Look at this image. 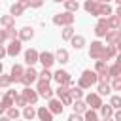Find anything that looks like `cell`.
<instances>
[{
	"label": "cell",
	"mask_w": 121,
	"mask_h": 121,
	"mask_svg": "<svg viewBox=\"0 0 121 121\" xmlns=\"http://www.w3.org/2000/svg\"><path fill=\"white\" fill-rule=\"evenodd\" d=\"M95 72H96V74H108L106 60H96V64H95Z\"/></svg>",
	"instance_id": "30"
},
{
	"label": "cell",
	"mask_w": 121,
	"mask_h": 121,
	"mask_svg": "<svg viewBox=\"0 0 121 121\" xmlns=\"http://www.w3.org/2000/svg\"><path fill=\"white\" fill-rule=\"evenodd\" d=\"M104 36H106V42H108V43H112V45H119V40H121V32H119V28H117V30H108Z\"/></svg>",
	"instance_id": "16"
},
{
	"label": "cell",
	"mask_w": 121,
	"mask_h": 121,
	"mask_svg": "<svg viewBox=\"0 0 121 121\" xmlns=\"http://www.w3.org/2000/svg\"><path fill=\"white\" fill-rule=\"evenodd\" d=\"M23 117H25L26 121H32V119L36 117V110H34L30 104H26V106L23 108Z\"/></svg>",
	"instance_id": "26"
},
{
	"label": "cell",
	"mask_w": 121,
	"mask_h": 121,
	"mask_svg": "<svg viewBox=\"0 0 121 121\" xmlns=\"http://www.w3.org/2000/svg\"><path fill=\"white\" fill-rule=\"evenodd\" d=\"M113 121H121V112H113Z\"/></svg>",
	"instance_id": "46"
},
{
	"label": "cell",
	"mask_w": 121,
	"mask_h": 121,
	"mask_svg": "<svg viewBox=\"0 0 121 121\" xmlns=\"http://www.w3.org/2000/svg\"><path fill=\"white\" fill-rule=\"evenodd\" d=\"M36 115H38L40 121H53V113H51L45 106H40V108L36 110Z\"/></svg>",
	"instance_id": "18"
},
{
	"label": "cell",
	"mask_w": 121,
	"mask_h": 121,
	"mask_svg": "<svg viewBox=\"0 0 121 121\" xmlns=\"http://www.w3.org/2000/svg\"><path fill=\"white\" fill-rule=\"evenodd\" d=\"M6 117H9L11 121H13V119H17V117H19V110H17V108H13V106H9V108H8V115H6Z\"/></svg>",
	"instance_id": "40"
},
{
	"label": "cell",
	"mask_w": 121,
	"mask_h": 121,
	"mask_svg": "<svg viewBox=\"0 0 121 121\" xmlns=\"http://www.w3.org/2000/svg\"><path fill=\"white\" fill-rule=\"evenodd\" d=\"M2 68H4V66H2V62H0V74H2Z\"/></svg>",
	"instance_id": "53"
},
{
	"label": "cell",
	"mask_w": 121,
	"mask_h": 121,
	"mask_svg": "<svg viewBox=\"0 0 121 121\" xmlns=\"http://www.w3.org/2000/svg\"><path fill=\"white\" fill-rule=\"evenodd\" d=\"M21 43H23V42H21V40H17V38H15V40H11V42H9V45L6 47V55H9V57H17V55L21 53Z\"/></svg>",
	"instance_id": "9"
},
{
	"label": "cell",
	"mask_w": 121,
	"mask_h": 121,
	"mask_svg": "<svg viewBox=\"0 0 121 121\" xmlns=\"http://www.w3.org/2000/svg\"><path fill=\"white\" fill-rule=\"evenodd\" d=\"M62 108H64V104H62L59 98H53V96L49 98V106H47V110H49L53 115H55V113H62Z\"/></svg>",
	"instance_id": "14"
},
{
	"label": "cell",
	"mask_w": 121,
	"mask_h": 121,
	"mask_svg": "<svg viewBox=\"0 0 121 121\" xmlns=\"http://www.w3.org/2000/svg\"><path fill=\"white\" fill-rule=\"evenodd\" d=\"M113 2H115V4H119V6H121V0H113Z\"/></svg>",
	"instance_id": "51"
},
{
	"label": "cell",
	"mask_w": 121,
	"mask_h": 121,
	"mask_svg": "<svg viewBox=\"0 0 121 121\" xmlns=\"http://www.w3.org/2000/svg\"><path fill=\"white\" fill-rule=\"evenodd\" d=\"M57 93V96H59V100L62 102V104H72L74 100L70 98V95H68V87L66 85H59V89L55 91Z\"/></svg>",
	"instance_id": "11"
},
{
	"label": "cell",
	"mask_w": 121,
	"mask_h": 121,
	"mask_svg": "<svg viewBox=\"0 0 121 121\" xmlns=\"http://www.w3.org/2000/svg\"><path fill=\"white\" fill-rule=\"evenodd\" d=\"M15 96H17V93H15V91H8V93H6V96L0 100V104L4 106V110H8L9 106H13V102H15Z\"/></svg>",
	"instance_id": "17"
},
{
	"label": "cell",
	"mask_w": 121,
	"mask_h": 121,
	"mask_svg": "<svg viewBox=\"0 0 121 121\" xmlns=\"http://www.w3.org/2000/svg\"><path fill=\"white\" fill-rule=\"evenodd\" d=\"M43 0H30V8H42Z\"/></svg>",
	"instance_id": "44"
},
{
	"label": "cell",
	"mask_w": 121,
	"mask_h": 121,
	"mask_svg": "<svg viewBox=\"0 0 121 121\" xmlns=\"http://www.w3.org/2000/svg\"><path fill=\"white\" fill-rule=\"evenodd\" d=\"M70 42H72V45H74L76 49H81V47L85 45V38H83V36H76V34H74V36L70 38Z\"/></svg>",
	"instance_id": "28"
},
{
	"label": "cell",
	"mask_w": 121,
	"mask_h": 121,
	"mask_svg": "<svg viewBox=\"0 0 121 121\" xmlns=\"http://www.w3.org/2000/svg\"><path fill=\"white\" fill-rule=\"evenodd\" d=\"M53 79H55L59 85H68L72 78H70V74H68L66 70H57V72L53 74Z\"/></svg>",
	"instance_id": "10"
},
{
	"label": "cell",
	"mask_w": 121,
	"mask_h": 121,
	"mask_svg": "<svg viewBox=\"0 0 121 121\" xmlns=\"http://www.w3.org/2000/svg\"><path fill=\"white\" fill-rule=\"evenodd\" d=\"M83 113H85V119L83 121H98V115H96L95 110H85Z\"/></svg>",
	"instance_id": "35"
},
{
	"label": "cell",
	"mask_w": 121,
	"mask_h": 121,
	"mask_svg": "<svg viewBox=\"0 0 121 121\" xmlns=\"http://www.w3.org/2000/svg\"><path fill=\"white\" fill-rule=\"evenodd\" d=\"M115 55H117V45L108 43V45L104 47V60H108V59H112V57H115Z\"/></svg>",
	"instance_id": "23"
},
{
	"label": "cell",
	"mask_w": 121,
	"mask_h": 121,
	"mask_svg": "<svg viewBox=\"0 0 121 121\" xmlns=\"http://www.w3.org/2000/svg\"><path fill=\"white\" fill-rule=\"evenodd\" d=\"M104 47L106 45H102L98 40L93 42L91 43V49H89V57L91 59H96V60H104Z\"/></svg>",
	"instance_id": "3"
},
{
	"label": "cell",
	"mask_w": 121,
	"mask_h": 121,
	"mask_svg": "<svg viewBox=\"0 0 121 121\" xmlns=\"http://www.w3.org/2000/svg\"><path fill=\"white\" fill-rule=\"evenodd\" d=\"M104 121H113V119L112 117H104Z\"/></svg>",
	"instance_id": "50"
},
{
	"label": "cell",
	"mask_w": 121,
	"mask_h": 121,
	"mask_svg": "<svg viewBox=\"0 0 121 121\" xmlns=\"http://www.w3.org/2000/svg\"><path fill=\"white\" fill-rule=\"evenodd\" d=\"M23 96H25V100H26V104H36L38 102V93L34 91V89H30V87H25L23 89Z\"/></svg>",
	"instance_id": "13"
},
{
	"label": "cell",
	"mask_w": 121,
	"mask_h": 121,
	"mask_svg": "<svg viewBox=\"0 0 121 121\" xmlns=\"http://www.w3.org/2000/svg\"><path fill=\"white\" fill-rule=\"evenodd\" d=\"M26 8H30V0H17V2L11 6V9H9V15H13V17H19V15H23V11H25Z\"/></svg>",
	"instance_id": "5"
},
{
	"label": "cell",
	"mask_w": 121,
	"mask_h": 121,
	"mask_svg": "<svg viewBox=\"0 0 121 121\" xmlns=\"http://www.w3.org/2000/svg\"><path fill=\"white\" fill-rule=\"evenodd\" d=\"M112 93V87H110V83H98V95L102 96V95H110Z\"/></svg>",
	"instance_id": "34"
},
{
	"label": "cell",
	"mask_w": 121,
	"mask_h": 121,
	"mask_svg": "<svg viewBox=\"0 0 121 121\" xmlns=\"http://www.w3.org/2000/svg\"><path fill=\"white\" fill-rule=\"evenodd\" d=\"M38 62H42L43 68H51L55 62V55L49 51H42V53H38Z\"/></svg>",
	"instance_id": "8"
},
{
	"label": "cell",
	"mask_w": 121,
	"mask_h": 121,
	"mask_svg": "<svg viewBox=\"0 0 121 121\" xmlns=\"http://www.w3.org/2000/svg\"><path fill=\"white\" fill-rule=\"evenodd\" d=\"M113 91H119L121 89V78H113V81H112V85H110Z\"/></svg>",
	"instance_id": "42"
},
{
	"label": "cell",
	"mask_w": 121,
	"mask_h": 121,
	"mask_svg": "<svg viewBox=\"0 0 121 121\" xmlns=\"http://www.w3.org/2000/svg\"><path fill=\"white\" fill-rule=\"evenodd\" d=\"M100 113H102V117H112V113H113V108L110 106V104H102L100 108Z\"/></svg>",
	"instance_id": "33"
},
{
	"label": "cell",
	"mask_w": 121,
	"mask_h": 121,
	"mask_svg": "<svg viewBox=\"0 0 121 121\" xmlns=\"http://www.w3.org/2000/svg\"><path fill=\"white\" fill-rule=\"evenodd\" d=\"M2 57H6V47L0 43V60H2Z\"/></svg>",
	"instance_id": "47"
},
{
	"label": "cell",
	"mask_w": 121,
	"mask_h": 121,
	"mask_svg": "<svg viewBox=\"0 0 121 121\" xmlns=\"http://www.w3.org/2000/svg\"><path fill=\"white\" fill-rule=\"evenodd\" d=\"M53 2H64V0H53Z\"/></svg>",
	"instance_id": "54"
},
{
	"label": "cell",
	"mask_w": 121,
	"mask_h": 121,
	"mask_svg": "<svg viewBox=\"0 0 121 121\" xmlns=\"http://www.w3.org/2000/svg\"><path fill=\"white\" fill-rule=\"evenodd\" d=\"M0 25H4L6 28H11L15 25V17L13 15H4V17H0Z\"/></svg>",
	"instance_id": "29"
},
{
	"label": "cell",
	"mask_w": 121,
	"mask_h": 121,
	"mask_svg": "<svg viewBox=\"0 0 121 121\" xmlns=\"http://www.w3.org/2000/svg\"><path fill=\"white\" fill-rule=\"evenodd\" d=\"M32 38H34L32 26H23V28L17 32V40H21V42H28V40H32Z\"/></svg>",
	"instance_id": "12"
},
{
	"label": "cell",
	"mask_w": 121,
	"mask_h": 121,
	"mask_svg": "<svg viewBox=\"0 0 121 121\" xmlns=\"http://www.w3.org/2000/svg\"><path fill=\"white\" fill-rule=\"evenodd\" d=\"M85 110H87V104H85V102H83L81 98L74 102V113H83Z\"/></svg>",
	"instance_id": "31"
},
{
	"label": "cell",
	"mask_w": 121,
	"mask_h": 121,
	"mask_svg": "<svg viewBox=\"0 0 121 121\" xmlns=\"http://www.w3.org/2000/svg\"><path fill=\"white\" fill-rule=\"evenodd\" d=\"M38 96H43L47 100L53 96V89L49 87V81H43V79L38 81Z\"/></svg>",
	"instance_id": "6"
},
{
	"label": "cell",
	"mask_w": 121,
	"mask_h": 121,
	"mask_svg": "<svg viewBox=\"0 0 121 121\" xmlns=\"http://www.w3.org/2000/svg\"><path fill=\"white\" fill-rule=\"evenodd\" d=\"M119 23H121V17H119V15H108V17H106L108 30H117V28H119Z\"/></svg>",
	"instance_id": "19"
},
{
	"label": "cell",
	"mask_w": 121,
	"mask_h": 121,
	"mask_svg": "<svg viewBox=\"0 0 121 121\" xmlns=\"http://www.w3.org/2000/svg\"><path fill=\"white\" fill-rule=\"evenodd\" d=\"M68 95H70V98L72 100H79L81 96H83V91H81V87H68Z\"/></svg>",
	"instance_id": "25"
},
{
	"label": "cell",
	"mask_w": 121,
	"mask_h": 121,
	"mask_svg": "<svg viewBox=\"0 0 121 121\" xmlns=\"http://www.w3.org/2000/svg\"><path fill=\"white\" fill-rule=\"evenodd\" d=\"M74 36V28L72 26H64V30H62V40H70Z\"/></svg>",
	"instance_id": "41"
},
{
	"label": "cell",
	"mask_w": 121,
	"mask_h": 121,
	"mask_svg": "<svg viewBox=\"0 0 121 121\" xmlns=\"http://www.w3.org/2000/svg\"><path fill=\"white\" fill-rule=\"evenodd\" d=\"M13 81H11V76H4L0 74V87H9Z\"/></svg>",
	"instance_id": "37"
},
{
	"label": "cell",
	"mask_w": 121,
	"mask_h": 121,
	"mask_svg": "<svg viewBox=\"0 0 121 121\" xmlns=\"http://www.w3.org/2000/svg\"><path fill=\"white\" fill-rule=\"evenodd\" d=\"M68 59H70V55H68L66 49H57V53H55V60H59L60 64H64V62H68Z\"/></svg>",
	"instance_id": "24"
},
{
	"label": "cell",
	"mask_w": 121,
	"mask_h": 121,
	"mask_svg": "<svg viewBox=\"0 0 121 121\" xmlns=\"http://www.w3.org/2000/svg\"><path fill=\"white\" fill-rule=\"evenodd\" d=\"M106 32H108V25H106V17H102V19H98V23H96V26H95V34H96L98 38H102Z\"/></svg>",
	"instance_id": "20"
},
{
	"label": "cell",
	"mask_w": 121,
	"mask_h": 121,
	"mask_svg": "<svg viewBox=\"0 0 121 121\" xmlns=\"http://www.w3.org/2000/svg\"><path fill=\"white\" fill-rule=\"evenodd\" d=\"M95 83H96V72L95 70H83V74L79 76V87L81 89H89Z\"/></svg>",
	"instance_id": "1"
},
{
	"label": "cell",
	"mask_w": 121,
	"mask_h": 121,
	"mask_svg": "<svg viewBox=\"0 0 121 121\" xmlns=\"http://www.w3.org/2000/svg\"><path fill=\"white\" fill-rule=\"evenodd\" d=\"M110 106H112L113 110H119V108H121V96L113 95V96H112V102H110Z\"/></svg>",
	"instance_id": "39"
},
{
	"label": "cell",
	"mask_w": 121,
	"mask_h": 121,
	"mask_svg": "<svg viewBox=\"0 0 121 121\" xmlns=\"http://www.w3.org/2000/svg\"><path fill=\"white\" fill-rule=\"evenodd\" d=\"M64 6H66V11H78L79 9V4H78V0H64Z\"/></svg>",
	"instance_id": "32"
},
{
	"label": "cell",
	"mask_w": 121,
	"mask_h": 121,
	"mask_svg": "<svg viewBox=\"0 0 121 121\" xmlns=\"http://www.w3.org/2000/svg\"><path fill=\"white\" fill-rule=\"evenodd\" d=\"M83 8H85V11L91 13V15H100V4L95 2V0H85Z\"/></svg>",
	"instance_id": "15"
},
{
	"label": "cell",
	"mask_w": 121,
	"mask_h": 121,
	"mask_svg": "<svg viewBox=\"0 0 121 121\" xmlns=\"http://www.w3.org/2000/svg\"><path fill=\"white\" fill-rule=\"evenodd\" d=\"M0 121H11L9 117H0Z\"/></svg>",
	"instance_id": "49"
},
{
	"label": "cell",
	"mask_w": 121,
	"mask_h": 121,
	"mask_svg": "<svg viewBox=\"0 0 121 121\" xmlns=\"http://www.w3.org/2000/svg\"><path fill=\"white\" fill-rule=\"evenodd\" d=\"M38 78H40V79H43V81H49V79L53 78V74L49 72V68H43V70L38 74Z\"/></svg>",
	"instance_id": "36"
},
{
	"label": "cell",
	"mask_w": 121,
	"mask_h": 121,
	"mask_svg": "<svg viewBox=\"0 0 121 121\" xmlns=\"http://www.w3.org/2000/svg\"><path fill=\"white\" fill-rule=\"evenodd\" d=\"M95 2H98V4H108L110 0H95Z\"/></svg>",
	"instance_id": "48"
},
{
	"label": "cell",
	"mask_w": 121,
	"mask_h": 121,
	"mask_svg": "<svg viewBox=\"0 0 121 121\" xmlns=\"http://www.w3.org/2000/svg\"><path fill=\"white\" fill-rule=\"evenodd\" d=\"M23 72H25V70H23V66H21V64H13L11 74H9V76H11V81H19V79H21V76H23Z\"/></svg>",
	"instance_id": "22"
},
{
	"label": "cell",
	"mask_w": 121,
	"mask_h": 121,
	"mask_svg": "<svg viewBox=\"0 0 121 121\" xmlns=\"http://www.w3.org/2000/svg\"><path fill=\"white\" fill-rule=\"evenodd\" d=\"M15 102H17V106H21V108H25V106H26V100H25V96H23V95H17V96H15Z\"/></svg>",
	"instance_id": "43"
},
{
	"label": "cell",
	"mask_w": 121,
	"mask_h": 121,
	"mask_svg": "<svg viewBox=\"0 0 121 121\" xmlns=\"http://www.w3.org/2000/svg\"><path fill=\"white\" fill-rule=\"evenodd\" d=\"M68 121H83V119H81V115H79V113H72V115L68 117Z\"/></svg>",
	"instance_id": "45"
},
{
	"label": "cell",
	"mask_w": 121,
	"mask_h": 121,
	"mask_svg": "<svg viewBox=\"0 0 121 121\" xmlns=\"http://www.w3.org/2000/svg\"><path fill=\"white\" fill-rule=\"evenodd\" d=\"M25 62H26L28 66L36 64V62H38V51H36V49H26V51H25Z\"/></svg>",
	"instance_id": "21"
},
{
	"label": "cell",
	"mask_w": 121,
	"mask_h": 121,
	"mask_svg": "<svg viewBox=\"0 0 121 121\" xmlns=\"http://www.w3.org/2000/svg\"><path fill=\"white\" fill-rule=\"evenodd\" d=\"M104 15H106V17L112 15V8H110L108 4H100V15H98V17H104Z\"/></svg>",
	"instance_id": "38"
},
{
	"label": "cell",
	"mask_w": 121,
	"mask_h": 121,
	"mask_svg": "<svg viewBox=\"0 0 121 121\" xmlns=\"http://www.w3.org/2000/svg\"><path fill=\"white\" fill-rule=\"evenodd\" d=\"M2 112H4V106H2V104H0V113H2Z\"/></svg>",
	"instance_id": "52"
},
{
	"label": "cell",
	"mask_w": 121,
	"mask_h": 121,
	"mask_svg": "<svg viewBox=\"0 0 121 121\" xmlns=\"http://www.w3.org/2000/svg\"><path fill=\"white\" fill-rule=\"evenodd\" d=\"M85 104L91 106V110H98V108L102 106V98H100L98 93H89V95L85 96Z\"/></svg>",
	"instance_id": "7"
},
{
	"label": "cell",
	"mask_w": 121,
	"mask_h": 121,
	"mask_svg": "<svg viewBox=\"0 0 121 121\" xmlns=\"http://www.w3.org/2000/svg\"><path fill=\"white\" fill-rule=\"evenodd\" d=\"M74 13L72 11H64V13H57L55 17H53V23L57 25V26H72V23H74Z\"/></svg>",
	"instance_id": "2"
},
{
	"label": "cell",
	"mask_w": 121,
	"mask_h": 121,
	"mask_svg": "<svg viewBox=\"0 0 121 121\" xmlns=\"http://www.w3.org/2000/svg\"><path fill=\"white\" fill-rule=\"evenodd\" d=\"M36 79H38V72H36L32 66H28V70H25V72H23V76H21V79H19V81H21L25 87H30Z\"/></svg>",
	"instance_id": "4"
},
{
	"label": "cell",
	"mask_w": 121,
	"mask_h": 121,
	"mask_svg": "<svg viewBox=\"0 0 121 121\" xmlns=\"http://www.w3.org/2000/svg\"><path fill=\"white\" fill-rule=\"evenodd\" d=\"M119 72H121V60H115V64L112 68H108V76L110 78H119Z\"/></svg>",
	"instance_id": "27"
}]
</instances>
